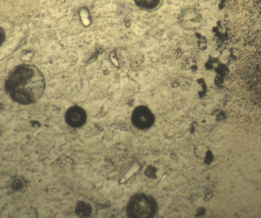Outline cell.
<instances>
[{
    "label": "cell",
    "mask_w": 261,
    "mask_h": 218,
    "mask_svg": "<svg viewBox=\"0 0 261 218\" xmlns=\"http://www.w3.org/2000/svg\"><path fill=\"white\" fill-rule=\"evenodd\" d=\"M137 5L143 8L147 9L155 7L159 0H135Z\"/></svg>",
    "instance_id": "8992f818"
},
{
    "label": "cell",
    "mask_w": 261,
    "mask_h": 218,
    "mask_svg": "<svg viewBox=\"0 0 261 218\" xmlns=\"http://www.w3.org/2000/svg\"><path fill=\"white\" fill-rule=\"evenodd\" d=\"M45 78L34 65L22 64L10 72L5 83V89L11 98L22 104L35 102L43 95Z\"/></svg>",
    "instance_id": "6da1fadb"
},
{
    "label": "cell",
    "mask_w": 261,
    "mask_h": 218,
    "mask_svg": "<svg viewBox=\"0 0 261 218\" xmlns=\"http://www.w3.org/2000/svg\"><path fill=\"white\" fill-rule=\"evenodd\" d=\"M156 204L152 198L144 194H138L132 198L128 203L127 213L133 218H148L156 211Z\"/></svg>",
    "instance_id": "7a4b0ae2"
},
{
    "label": "cell",
    "mask_w": 261,
    "mask_h": 218,
    "mask_svg": "<svg viewBox=\"0 0 261 218\" xmlns=\"http://www.w3.org/2000/svg\"><path fill=\"white\" fill-rule=\"evenodd\" d=\"M213 159V155L211 151H208L205 157V162L206 164H210Z\"/></svg>",
    "instance_id": "ba28073f"
},
{
    "label": "cell",
    "mask_w": 261,
    "mask_h": 218,
    "mask_svg": "<svg viewBox=\"0 0 261 218\" xmlns=\"http://www.w3.org/2000/svg\"><path fill=\"white\" fill-rule=\"evenodd\" d=\"M87 115L85 110L80 106L74 105L69 107L65 113V120L70 126L78 128L86 122Z\"/></svg>",
    "instance_id": "3957f363"
},
{
    "label": "cell",
    "mask_w": 261,
    "mask_h": 218,
    "mask_svg": "<svg viewBox=\"0 0 261 218\" xmlns=\"http://www.w3.org/2000/svg\"><path fill=\"white\" fill-rule=\"evenodd\" d=\"M132 120L136 127L145 129L152 125L153 122V116L147 108L140 106L136 108L134 111Z\"/></svg>",
    "instance_id": "277c9868"
},
{
    "label": "cell",
    "mask_w": 261,
    "mask_h": 218,
    "mask_svg": "<svg viewBox=\"0 0 261 218\" xmlns=\"http://www.w3.org/2000/svg\"><path fill=\"white\" fill-rule=\"evenodd\" d=\"M92 212L91 206L84 201H79L75 208V213L80 217H86L90 215Z\"/></svg>",
    "instance_id": "5b68a950"
},
{
    "label": "cell",
    "mask_w": 261,
    "mask_h": 218,
    "mask_svg": "<svg viewBox=\"0 0 261 218\" xmlns=\"http://www.w3.org/2000/svg\"><path fill=\"white\" fill-rule=\"evenodd\" d=\"M12 188L14 190H20L23 187V184L19 179H16L12 183Z\"/></svg>",
    "instance_id": "52a82bcc"
}]
</instances>
